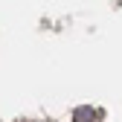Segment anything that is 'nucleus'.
Listing matches in <instances>:
<instances>
[{
	"label": "nucleus",
	"instance_id": "f257e3e1",
	"mask_svg": "<svg viewBox=\"0 0 122 122\" xmlns=\"http://www.w3.org/2000/svg\"><path fill=\"white\" fill-rule=\"evenodd\" d=\"M93 119H96V111L87 108V105H81V108L73 111V122H93Z\"/></svg>",
	"mask_w": 122,
	"mask_h": 122
}]
</instances>
